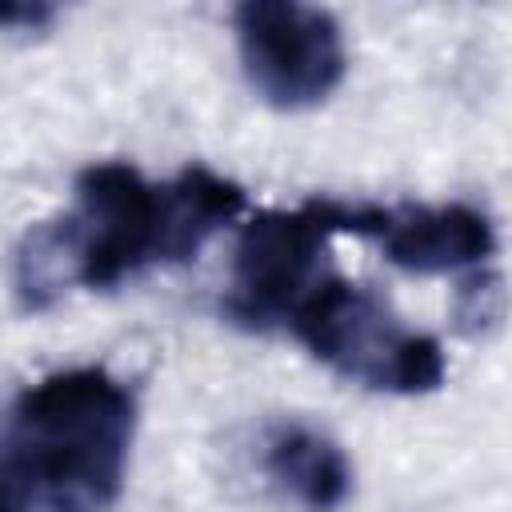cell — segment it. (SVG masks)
I'll use <instances>...</instances> for the list:
<instances>
[{"mask_svg":"<svg viewBox=\"0 0 512 512\" xmlns=\"http://www.w3.org/2000/svg\"><path fill=\"white\" fill-rule=\"evenodd\" d=\"M136 400L124 380L84 364L28 384L0 432V464L28 504L108 512L128 476Z\"/></svg>","mask_w":512,"mask_h":512,"instance_id":"6da1fadb","label":"cell"},{"mask_svg":"<svg viewBox=\"0 0 512 512\" xmlns=\"http://www.w3.org/2000/svg\"><path fill=\"white\" fill-rule=\"evenodd\" d=\"M384 224V208L348 204L312 196L296 208H264L256 212L232 248V292L228 316L248 328H264L272 320H288L300 296L320 280L316 264L332 236L356 232L376 236Z\"/></svg>","mask_w":512,"mask_h":512,"instance_id":"7a4b0ae2","label":"cell"},{"mask_svg":"<svg viewBox=\"0 0 512 512\" xmlns=\"http://www.w3.org/2000/svg\"><path fill=\"white\" fill-rule=\"evenodd\" d=\"M56 236L76 284L112 288L164 252L160 184L124 160L88 164L76 176V208L56 220Z\"/></svg>","mask_w":512,"mask_h":512,"instance_id":"3957f363","label":"cell"},{"mask_svg":"<svg viewBox=\"0 0 512 512\" xmlns=\"http://www.w3.org/2000/svg\"><path fill=\"white\" fill-rule=\"evenodd\" d=\"M236 40L252 92L280 112L328 100L348 72L344 32L316 4L248 0L236 8Z\"/></svg>","mask_w":512,"mask_h":512,"instance_id":"277c9868","label":"cell"},{"mask_svg":"<svg viewBox=\"0 0 512 512\" xmlns=\"http://www.w3.org/2000/svg\"><path fill=\"white\" fill-rule=\"evenodd\" d=\"M288 328L316 360L380 392H388L396 356L408 340V328L396 324L388 304L344 276H320L288 312Z\"/></svg>","mask_w":512,"mask_h":512,"instance_id":"5b68a950","label":"cell"},{"mask_svg":"<svg viewBox=\"0 0 512 512\" xmlns=\"http://www.w3.org/2000/svg\"><path fill=\"white\" fill-rule=\"evenodd\" d=\"M376 240L396 268L416 276L476 268L496 252V228L472 204L384 208V224Z\"/></svg>","mask_w":512,"mask_h":512,"instance_id":"8992f818","label":"cell"},{"mask_svg":"<svg viewBox=\"0 0 512 512\" xmlns=\"http://www.w3.org/2000/svg\"><path fill=\"white\" fill-rule=\"evenodd\" d=\"M264 468L308 512H332L352 492L344 448L308 424H276L264 440Z\"/></svg>","mask_w":512,"mask_h":512,"instance_id":"52a82bcc","label":"cell"},{"mask_svg":"<svg viewBox=\"0 0 512 512\" xmlns=\"http://www.w3.org/2000/svg\"><path fill=\"white\" fill-rule=\"evenodd\" d=\"M164 196V252L160 260H192L220 228H228L248 196L236 180L192 164L172 184H160Z\"/></svg>","mask_w":512,"mask_h":512,"instance_id":"ba28073f","label":"cell"},{"mask_svg":"<svg viewBox=\"0 0 512 512\" xmlns=\"http://www.w3.org/2000/svg\"><path fill=\"white\" fill-rule=\"evenodd\" d=\"M56 8L52 4H40V0H0V28H44L52 24Z\"/></svg>","mask_w":512,"mask_h":512,"instance_id":"9c48e42d","label":"cell"},{"mask_svg":"<svg viewBox=\"0 0 512 512\" xmlns=\"http://www.w3.org/2000/svg\"><path fill=\"white\" fill-rule=\"evenodd\" d=\"M32 504H28V496L20 492V484L4 472V464H0V512H28Z\"/></svg>","mask_w":512,"mask_h":512,"instance_id":"30bf717a","label":"cell"}]
</instances>
